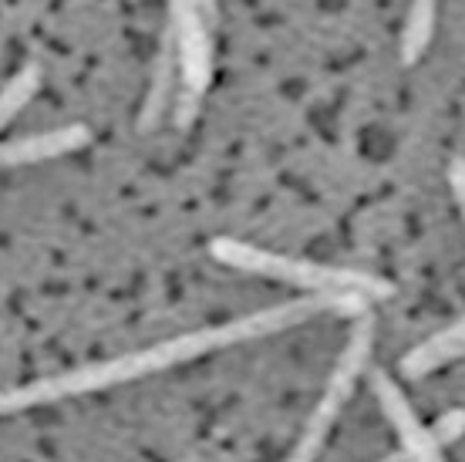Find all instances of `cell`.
I'll list each match as a JSON object with an SVG mask.
<instances>
[{"mask_svg": "<svg viewBox=\"0 0 465 462\" xmlns=\"http://www.w3.org/2000/svg\"><path fill=\"white\" fill-rule=\"evenodd\" d=\"M199 14H203V21H206V27H213L216 24V14H220V7H216V0H196Z\"/></svg>", "mask_w": 465, "mask_h": 462, "instance_id": "cell-14", "label": "cell"}, {"mask_svg": "<svg viewBox=\"0 0 465 462\" xmlns=\"http://www.w3.org/2000/svg\"><path fill=\"white\" fill-rule=\"evenodd\" d=\"M37 88H41V68H37V65H24V68L0 88V132L11 126L14 118H17V112L35 98Z\"/></svg>", "mask_w": 465, "mask_h": 462, "instance_id": "cell-10", "label": "cell"}, {"mask_svg": "<svg viewBox=\"0 0 465 462\" xmlns=\"http://www.w3.org/2000/svg\"><path fill=\"white\" fill-rule=\"evenodd\" d=\"M449 186H452L455 203H459L465 220V159H452V166H449Z\"/></svg>", "mask_w": 465, "mask_h": 462, "instance_id": "cell-12", "label": "cell"}, {"mask_svg": "<svg viewBox=\"0 0 465 462\" xmlns=\"http://www.w3.org/2000/svg\"><path fill=\"white\" fill-rule=\"evenodd\" d=\"M435 14H439V0H411L405 17V31H401V61L415 65L425 55L435 35Z\"/></svg>", "mask_w": 465, "mask_h": 462, "instance_id": "cell-9", "label": "cell"}, {"mask_svg": "<svg viewBox=\"0 0 465 462\" xmlns=\"http://www.w3.org/2000/svg\"><path fill=\"white\" fill-rule=\"evenodd\" d=\"M374 395L381 402L388 422L395 426V436L401 439V452H405L411 462H445L442 459V446L431 439V428H425L415 416V408L408 405V398L401 395L384 371H374Z\"/></svg>", "mask_w": 465, "mask_h": 462, "instance_id": "cell-5", "label": "cell"}, {"mask_svg": "<svg viewBox=\"0 0 465 462\" xmlns=\"http://www.w3.org/2000/svg\"><path fill=\"white\" fill-rule=\"evenodd\" d=\"M175 58H179V92L173 105V126L189 128L196 122L199 98L213 81V45L210 27L199 14L196 0H169Z\"/></svg>", "mask_w": 465, "mask_h": 462, "instance_id": "cell-3", "label": "cell"}, {"mask_svg": "<svg viewBox=\"0 0 465 462\" xmlns=\"http://www.w3.org/2000/svg\"><path fill=\"white\" fill-rule=\"evenodd\" d=\"M371 347H374V324L371 317H358V324H354V331H351L348 345H344V351L338 355V365H334V371H331V382H327L324 395H321V402H317L314 416H311V422H307V436H314V439L324 442L327 432H331V426L338 422V416L344 412V405H348L351 392H354V385H358L361 371H364V365H368V358H371Z\"/></svg>", "mask_w": 465, "mask_h": 462, "instance_id": "cell-4", "label": "cell"}, {"mask_svg": "<svg viewBox=\"0 0 465 462\" xmlns=\"http://www.w3.org/2000/svg\"><path fill=\"white\" fill-rule=\"evenodd\" d=\"M465 436V412L462 408H452V412H445L439 416V422L431 426V439L439 442V446H452Z\"/></svg>", "mask_w": 465, "mask_h": 462, "instance_id": "cell-11", "label": "cell"}, {"mask_svg": "<svg viewBox=\"0 0 465 462\" xmlns=\"http://www.w3.org/2000/svg\"><path fill=\"white\" fill-rule=\"evenodd\" d=\"M92 142V128L88 126H64L54 132H37V136H24V139L0 142V169L11 166H35L45 159H61L68 152H78Z\"/></svg>", "mask_w": 465, "mask_h": 462, "instance_id": "cell-6", "label": "cell"}, {"mask_svg": "<svg viewBox=\"0 0 465 462\" xmlns=\"http://www.w3.org/2000/svg\"><path fill=\"white\" fill-rule=\"evenodd\" d=\"M210 254L232 270L280 280V284H293V287H303L311 294H358L364 301H384V297L395 294V284H388L378 274L314 264V260H301V256H283L273 254V250H260L253 243L232 240V236H216L210 243Z\"/></svg>", "mask_w": 465, "mask_h": 462, "instance_id": "cell-2", "label": "cell"}, {"mask_svg": "<svg viewBox=\"0 0 465 462\" xmlns=\"http://www.w3.org/2000/svg\"><path fill=\"white\" fill-rule=\"evenodd\" d=\"M462 355H465V317L449 324L439 335H431L429 341L411 347L405 358H401V375L405 378H425V375L439 371L442 365L462 358Z\"/></svg>", "mask_w": 465, "mask_h": 462, "instance_id": "cell-7", "label": "cell"}, {"mask_svg": "<svg viewBox=\"0 0 465 462\" xmlns=\"http://www.w3.org/2000/svg\"><path fill=\"white\" fill-rule=\"evenodd\" d=\"M368 304L371 301H364L358 294H311V297H301V301L277 304V307L253 311L246 314V317H236V321H226V324H213V327H203V331H193V335L169 337L163 345L142 347V351H132V355H122V358L102 361V365H88V368L64 371V375H54V378L31 382L24 385V388L0 392V416L24 412V408H35V405L64 402V398H74V395L102 392V388H112V385H122V382H135L142 375L165 371L173 368V365L199 358V355L220 351V347L287 331L293 324H303L307 317L324 311L344 314V317H364Z\"/></svg>", "mask_w": 465, "mask_h": 462, "instance_id": "cell-1", "label": "cell"}, {"mask_svg": "<svg viewBox=\"0 0 465 462\" xmlns=\"http://www.w3.org/2000/svg\"><path fill=\"white\" fill-rule=\"evenodd\" d=\"M381 462H411V459H408L405 452H391V456H384Z\"/></svg>", "mask_w": 465, "mask_h": 462, "instance_id": "cell-15", "label": "cell"}, {"mask_svg": "<svg viewBox=\"0 0 465 462\" xmlns=\"http://www.w3.org/2000/svg\"><path fill=\"white\" fill-rule=\"evenodd\" d=\"M175 65H179V58H175V41H173V31H169L163 55H159V61H155L152 88H149V95H145V105H142V116H139L142 132L155 128L165 118V108H169V102H173V95H175V88H173L175 85Z\"/></svg>", "mask_w": 465, "mask_h": 462, "instance_id": "cell-8", "label": "cell"}, {"mask_svg": "<svg viewBox=\"0 0 465 462\" xmlns=\"http://www.w3.org/2000/svg\"><path fill=\"white\" fill-rule=\"evenodd\" d=\"M321 442L317 439H307V436H301V442H297V449L291 452V459L287 462H317V456H321Z\"/></svg>", "mask_w": 465, "mask_h": 462, "instance_id": "cell-13", "label": "cell"}]
</instances>
